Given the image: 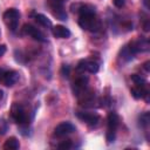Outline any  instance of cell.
<instances>
[{"instance_id": "cell-15", "label": "cell", "mask_w": 150, "mask_h": 150, "mask_svg": "<svg viewBox=\"0 0 150 150\" xmlns=\"http://www.w3.org/2000/svg\"><path fill=\"white\" fill-rule=\"evenodd\" d=\"M33 16H34L35 21H36L40 26L46 27V28L52 27V21H50V20H49L45 14H41V13H34V14H33Z\"/></svg>"}, {"instance_id": "cell-7", "label": "cell", "mask_w": 150, "mask_h": 150, "mask_svg": "<svg viewBox=\"0 0 150 150\" xmlns=\"http://www.w3.org/2000/svg\"><path fill=\"white\" fill-rule=\"evenodd\" d=\"M130 47V49L137 54V53H143V52H148L150 49V42L148 39L145 38H139V39H136L131 42H129L128 45Z\"/></svg>"}, {"instance_id": "cell-23", "label": "cell", "mask_w": 150, "mask_h": 150, "mask_svg": "<svg viewBox=\"0 0 150 150\" xmlns=\"http://www.w3.org/2000/svg\"><path fill=\"white\" fill-rule=\"evenodd\" d=\"M124 2H125V0H114V5L117 8H122L124 6Z\"/></svg>"}, {"instance_id": "cell-12", "label": "cell", "mask_w": 150, "mask_h": 150, "mask_svg": "<svg viewBox=\"0 0 150 150\" xmlns=\"http://www.w3.org/2000/svg\"><path fill=\"white\" fill-rule=\"evenodd\" d=\"M62 5H63V4H60V2H57V1H55V0H50V2H49L50 9H52L54 16H56L59 20L64 21V20H67V13H66V11L63 9V6H62Z\"/></svg>"}, {"instance_id": "cell-25", "label": "cell", "mask_w": 150, "mask_h": 150, "mask_svg": "<svg viewBox=\"0 0 150 150\" xmlns=\"http://www.w3.org/2000/svg\"><path fill=\"white\" fill-rule=\"evenodd\" d=\"M143 68L145 71H150V61H146L143 63Z\"/></svg>"}, {"instance_id": "cell-30", "label": "cell", "mask_w": 150, "mask_h": 150, "mask_svg": "<svg viewBox=\"0 0 150 150\" xmlns=\"http://www.w3.org/2000/svg\"><path fill=\"white\" fill-rule=\"evenodd\" d=\"M2 96H4V93H2V90H1V89H0V100H1V98H2Z\"/></svg>"}, {"instance_id": "cell-11", "label": "cell", "mask_w": 150, "mask_h": 150, "mask_svg": "<svg viewBox=\"0 0 150 150\" xmlns=\"http://www.w3.org/2000/svg\"><path fill=\"white\" fill-rule=\"evenodd\" d=\"M71 8V12L74 13H77L79 15H84V14H95V7L93 5H89V4H73L70 6Z\"/></svg>"}, {"instance_id": "cell-10", "label": "cell", "mask_w": 150, "mask_h": 150, "mask_svg": "<svg viewBox=\"0 0 150 150\" xmlns=\"http://www.w3.org/2000/svg\"><path fill=\"white\" fill-rule=\"evenodd\" d=\"M76 129H75V125L70 122H62L60 124H57L54 129V134L55 136L57 137H62V136H67L71 132H74Z\"/></svg>"}, {"instance_id": "cell-13", "label": "cell", "mask_w": 150, "mask_h": 150, "mask_svg": "<svg viewBox=\"0 0 150 150\" xmlns=\"http://www.w3.org/2000/svg\"><path fill=\"white\" fill-rule=\"evenodd\" d=\"M18 80H19V73L16 70H7L2 75L1 82L7 87H12L18 82Z\"/></svg>"}, {"instance_id": "cell-2", "label": "cell", "mask_w": 150, "mask_h": 150, "mask_svg": "<svg viewBox=\"0 0 150 150\" xmlns=\"http://www.w3.org/2000/svg\"><path fill=\"white\" fill-rule=\"evenodd\" d=\"M120 124V116L111 111L108 114L107 116V125H108V129H107V134H105V139L108 143H112L115 141V137H116V129Z\"/></svg>"}, {"instance_id": "cell-3", "label": "cell", "mask_w": 150, "mask_h": 150, "mask_svg": "<svg viewBox=\"0 0 150 150\" xmlns=\"http://www.w3.org/2000/svg\"><path fill=\"white\" fill-rule=\"evenodd\" d=\"M11 117L15 123H18L20 125L28 124V114H27L25 107L21 103L14 102L12 104V107H11Z\"/></svg>"}, {"instance_id": "cell-19", "label": "cell", "mask_w": 150, "mask_h": 150, "mask_svg": "<svg viewBox=\"0 0 150 150\" xmlns=\"http://www.w3.org/2000/svg\"><path fill=\"white\" fill-rule=\"evenodd\" d=\"M138 121H139V125L146 127L149 124V122H150V115H149V112H143L142 115H139Z\"/></svg>"}, {"instance_id": "cell-24", "label": "cell", "mask_w": 150, "mask_h": 150, "mask_svg": "<svg viewBox=\"0 0 150 150\" xmlns=\"http://www.w3.org/2000/svg\"><path fill=\"white\" fill-rule=\"evenodd\" d=\"M143 29H144L145 32H149V29H150V23H149V20H148V19H145V21H144V23H143Z\"/></svg>"}, {"instance_id": "cell-8", "label": "cell", "mask_w": 150, "mask_h": 150, "mask_svg": "<svg viewBox=\"0 0 150 150\" xmlns=\"http://www.w3.org/2000/svg\"><path fill=\"white\" fill-rule=\"evenodd\" d=\"M22 33L26 34V35H28V36H30V38H33L34 40H36V41H39V42H45V41H46L45 34H43L40 29H38L36 27H34L33 25H29V23L23 25V27H22Z\"/></svg>"}, {"instance_id": "cell-9", "label": "cell", "mask_w": 150, "mask_h": 150, "mask_svg": "<svg viewBox=\"0 0 150 150\" xmlns=\"http://www.w3.org/2000/svg\"><path fill=\"white\" fill-rule=\"evenodd\" d=\"M73 93L76 97H79L81 94H83L88 89V77L87 76H79L73 82Z\"/></svg>"}, {"instance_id": "cell-29", "label": "cell", "mask_w": 150, "mask_h": 150, "mask_svg": "<svg viewBox=\"0 0 150 150\" xmlns=\"http://www.w3.org/2000/svg\"><path fill=\"white\" fill-rule=\"evenodd\" d=\"M144 5H145L146 8H149V6H148V0H144Z\"/></svg>"}, {"instance_id": "cell-20", "label": "cell", "mask_w": 150, "mask_h": 150, "mask_svg": "<svg viewBox=\"0 0 150 150\" xmlns=\"http://www.w3.org/2000/svg\"><path fill=\"white\" fill-rule=\"evenodd\" d=\"M7 129H8L7 122H6L4 118H0V136H1V135H5L6 131H7Z\"/></svg>"}, {"instance_id": "cell-18", "label": "cell", "mask_w": 150, "mask_h": 150, "mask_svg": "<svg viewBox=\"0 0 150 150\" xmlns=\"http://www.w3.org/2000/svg\"><path fill=\"white\" fill-rule=\"evenodd\" d=\"M131 81L135 83V86H144V84H146L145 80L138 74H132L131 75Z\"/></svg>"}, {"instance_id": "cell-6", "label": "cell", "mask_w": 150, "mask_h": 150, "mask_svg": "<svg viewBox=\"0 0 150 150\" xmlns=\"http://www.w3.org/2000/svg\"><path fill=\"white\" fill-rule=\"evenodd\" d=\"M75 115L77 118H80L82 122L87 123L90 127H96L100 122V116L96 112H89V111H76Z\"/></svg>"}, {"instance_id": "cell-4", "label": "cell", "mask_w": 150, "mask_h": 150, "mask_svg": "<svg viewBox=\"0 0 150 150\" xmlns=\"http://www.w3.org/2000/svg\"><path fill=\"white\" fill-rule=\"evenodd\" d=\"M4 22L6 23V26L15 32V29L18 28L19 25V19H20V13L16 8H8L4 15H2Z\"/></svg>"}, {"instance_id": "cell-17", "label": "cell", "mask_w": 150, "mask_h": 150, "mask_svg": "<svg viewBox=\"0 0 150 150\" xmlns=\"http://www.w3.org/2000/svg\"><path fill=\"white\" fill-rule=\"evenodd\" d=\"M19 148H20V143H19L16 137L7 138L5 144H4V149H6V150H18Z\"/></svg>"}, {"instance_id": "cell-22", "label": "cell", "mask_w": 150, "mask_h": 150, "mask_svg": "<svg viewBox=\"0 0 150 150\" xmlns=\"http://www.w3.org/2000/svg\"><path fill=\"white\" fill-rule=\"evenodd\" d=\"M69 70H70L69 66L63 64V66H62V69H61V74H62V76H63V77H68V76H69Z\"/></svg>"}, {"instance_id": "cell-28", "label": "cell", "mask_w": 150, "mask_h": 150, "mask_svg": "<svg viewBox=\"0 0 150 150\" xmlns=\"http://www.w3.org/2000/svg\"><path fill=\"white\" fill-rule=\"evenodd\" d=\"M55 1H57V2H60V4H64V2H67L68 0H55Z\"/></svg>"}, {"instance_id": "cell-16", "label": "cell", "mask_w": 150, "mask_h": 150, "mask_svg": "<svg viewBox=\"0 0 150 150\" xmlns=\"http://www.w3.org/2000/svg\"><path fill=\"white\" fill-rule=\"evenodd\" d=\"M134 56H135V53L130 49V47H129L128 45L123 46V47H122V49L120 50V57H121L123 61H125V62H128V61L132 60V59H134Z\"/></svg>"}, {"instance_id": "cell-26", "label": "cell", "mask_w": 150, "mask_h": 150, "mask_svg": "<svg viewBox=\"0 0 150 150\" xmlns=\"http://www.w3.org/2000/svg\"><path fill=\"white\" fill-rule=\"evenodd\" d=\"M6 46L5 45H0V56H2L5 53H6Z\"/></svg>"}, {"instance_id": "cell-27", "label": "cell", "mask_w": 150, "mask_h": 150, "mask_svg": "<svg viewBox=\"0 0 150 150\" xmlns=\"http://www.w3.org/2000/svg\"><path fill=\"white\" fill-rule=\"evenodd\" d=\"M4 73H5V71H4V69H1V68H0V81H1V79H2Z\"/></svg>"}, {"instance_id": "cell-5", "label": "cell", "mask_w": 150, "mask_h": 150, "mask_svg": "<svg viewBox=\"0 0 150 150\" xmlns=\"http://www.w3.org/2000/svg\"><path fill=\"white\" fill-rule=\"evenodd\" d=\"M76 69L81 73H90V74H96L100 69V63L95 60H89V59H83V60H80L79 63H77V67Z\"/></svg>"}, {"instance_id": "cell-1", "label": "cell", "mask_w": 150, "mask_h": 150, "mask_svg": "<svg viewBox=\"0 0 150 150\" xmlns=\"http://www.w3.org/2000/svg\"><path fill=\"white\" fill-rule=\"evenodd\" d=\"M79 25L84 30H89L91 33H98L102 30V23L95 14L79 15Z\"/></svg>"}, {"instance_id": "cell-21", "label": "cell", "mask_w": 150, "mask_h": 150, "mask_svg": "<svg viewBox=\"0 0 150 150\" xmlns=\"http://www.w3.org/2000/svg\"><path fill=\"white\" fill-rule=\"evenodd\" d=\"M71 146H73V144H71L70 141H63V142H61V143L57 145L59 149H69V148H71Z\"/></svg>"}, {"instance_id": "cell-14", "label": "cell", "mask_w": 150, "mask_h": 150, "mask_svg": "<svg viewBox=\"0 0 150 150\" xmlns=\"http://www.w3.org/2000/svg\"><path fill=\"white\" fill-rule=\"evenodd\" d=\"M52 33H53V35H54L55 38H57V39H67V38L70 36V30H69L67 27L62 26V25H56V26H54V27L52 28Z\"/></svg>"}]
</instances>
